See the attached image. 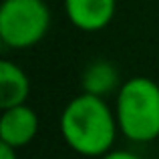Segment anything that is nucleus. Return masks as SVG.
<instances>
[{
	"label": "nucleus",
	"instance_id": "f257e3e1",
	"mask_svg": "<svg viewBox=\"0 0 159 159\" xmlns=\"http://www.w3.org/2000/svg\"><path fill=\"white\" fill-rule=\"evenodd\" d=\"M58 127L65 143L75 153L103 157L111 151L119 125L115 111H111L103 97L81 93L62 109Z\"/></svg>",
	"mask_w": 159,
	"mask_h": 159
},
{
	"label": "nucleus",
	"instance_id": "f03ea898",
	"mask_svg": "<svg viewBox=\"0 0 159 159\" xmlns=\"http://www.w3.org/2000/svg\"><path fill=\"white\" fill-rule=\"evenodd\" d=\"M115 117L129 141L147 143L159 137V85L147 77H131L117 91Z\"/></svg>",
	"mask_w": 159,
	"mask_h": 159
},
{
	"label": "nucleus",
	"instance_id": "7ed1b4c3",
	"mask_svg": "<svg viewBox=\"0 0 159 159\" xmlns=\"http://www.w3.org/2000/svg\"><path fill=\"white\" fill-rule=\"evenodd\" d=\"M51 10L44 0H4L0 6V39L10 48H30L44 39Z\"/></svg>",
	"mask_w": 159,
	"mask_h": 159
},
{
	"label": "nucleus",
	"instance_id": "20e7f679",
	"mask_svg": "<svg viewBox=\"0 0 159 159\" xmlns=\"http://www.w3.org/2000/svg\"><path fill=\"white\" fill-rule=\"evenodd\" d=\"M39 133V115L26 103L10 109H2L0 117V143L14 149L28 145Z\"/></svg>",
	"mask_w": 159,
	"mask_h": 159
},
{
	"label": "nucleus",
	"instance_id": "39448f33",
	"mask_svg": "<svg viewBox=\"0 0 159 159\" xmlns=\"http://www.w3.org/2000/svg\"><path fill=\"white\" fill-rule=\"evenodd\" d=\"M70 24L83 32L103 30L113 20L117 0H62Z\"/></svg>",
	"mask_w": 159,
	"mask_h": 159
},
{
	"label": "nucleus",
	"instance_id": "423d86ee",
	"mask_svg": "<svg viewBox=\"0 0 159 159\" xmlns=\"http://www.w3.org/2000/svg\"><path fill=\"white\" fill-rule=\"evenodd\" d=\"M30 93V81L18 65L10 61L0 62V107L10 109L26 103Z\"/></svg>",
	"mask_w": 159,
	"mask_h": 159
},
{
	"label": "nucleus",
	"instance_id": "0eeeda50",
	"mask_svg": "<svg viewBox=\"0 0 159 159\" xmlns=\"http://www.w3.org/2000/svg\"><path fill=\"white\" fill-rule=\"evenodd\" d=\"M119 83V73L117 69L107 61H95L91 62L85 69L81 79V85L85 93L91 95H99V97H105L109 95Z\"/></svg>",
	"mask_w": 159,
	"mask_h": 159
},
{
	"label": "nucleus",
	"instance_id": "6e6552de",
	"mask_svg": "<svg viewBox=\"0 0 159 159\" xmlns=\"http://www.w3.org/2000/svg\"><path fill=\"white\" fill-rule=\"evenodd\" d=\"M101 159H141V157H137L135 153H129V151H109Z\"/></svg>",
	"mask_w": 159,
	"mask_h": 159
},
{
	"label": "nucleus",
	"instance_id": "1a4fd4ad",
	"mask_svg": "<svg viewBox=\"0 0 159 159\" xmlns=\"http://www.w3.org/2000/svg\"><path fill=\"white\" fill-rule=\"evenodd\" d=\"M0 159H18L16 157V149L6 143H0Z\"/></svg>",
	"mask_w": 159,
	"mask_h": 159
}]
</instances>
